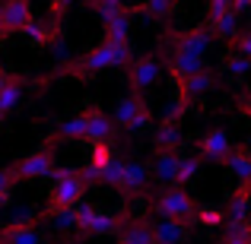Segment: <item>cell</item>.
<instances>
[{"instance_id": "23", "label": "cell", "mask_w": 251, "mask_h": 244, "mask_svg": "<svg viewBox=\"0 0 251 244\" xmlns=\"http://www.w3.org/2000/svg\"><path fill=\"white\" fill-rule=\"evenodd\" d=\"M23 92H25L23 80H13V76H10V83L0 89V114H10V111L23 102Z\"/></svg>"}, {"instance_id": "36", "label": "cell", "mask_w": 251, "mask_h": 244, "mask_svg": "<svg viewBox=\"0 0 251 244\" xmlns=\"http://www.w3.org/2000/svg\"><path fill=\"white\" fill-rule=\"evenodd\" d=\"M6 83H10V73H6V70H3V64H0V89H3Z\"/></svg>"}, {"instance_id": "30", "label": "cell", "mask_w": 251, "mask_h": 244, "mask_svg": "<svg viewBox=\"0 0 251 244\" xmlns=\"http://www.w3.org/2000/svg\"><path fill=\"white\" fill-rule=\"evenodd\" d=\"M23 35L29 38L32 44H42V42H48V38H51V32H48V29H42V25H38L35 19H32V22H29V25L23 29Z\"/></svg>"}, {"instance_id": "9", "label": "cell", "mask_w": 251, "mask_h": 244, "mask_svg": "<svg viewBox=\"0 0 251 244\" xmlns=\"http://www.w3.org/2000/svg\"><path fill=\"white\" fill-rule=\"evenodd\" d=\"M201 70H207V67H203V57H201V54H188V51H169V73H172V80H175V83L188 80V76L201 73Z\"/></svg>"}, {"instance_id": "38", "label": "cell", "mask_w": 251, "mask_h": 244, "mask_svg": "<svg viewBox=\"0 0 251 244\" xmlns=\"http://www.w3.org/2000/svg\"><path fill=\"white\" fill-rule=\"evenodd\" d=\"M242 149H245V153L251 155V133H248V140H245V146H242Z\"/></svg>"}, {"instance_id": "43", "label": "cell", "mask_w": 251, "mask_h": 244, "mask_svg": "<svg viewBox=\"0 0 251 244\" xmlns=\"http://www.w3.org/2000/svg\"><path fill=\"white\" fill-rule=\"evenodd\" d=\"M248 13H251V10H248Z\"/></svg>"}, {"instance_id": "31", "label": "cell", "mask_w": 251, "mask_h": 244, "mask_svg": "<svg viewBox=\"0 0 251 244\" xmlns=\"http://www.w3.org/2000/svg\"><path fill=\"white\" fill-rule=\"evenodd\" d=\"M115 155H111V146L108 143H92V165H99V168H105Z\"/></svg>"}, {"instance_id": "17", "label": "cell", "mask_w": 251, "mask_h": 244, "mask_svg": "<svg viewBox=\"0 0 251 244\" xmlns=\"http://www.w3.org/2000/svg\"><path fill=\"white\" fill-rule=\"evenodd\" d=\"M210 29H213V35L223 38V42H235V38L242 35V32H239V13H235V10H226L223 16L210 19Z\"/></svg>"}, {"instance_id": "25", "label": "cell", "mask_w": 251, "mask_h": 244, "mask_svg": "<svg viewBox=\"0 0 251 244\" xmlns=\"http://www.w3.org/2000/svg\"><path fill=\"white\" fill-rule=\"evenodd\" d=\"M89 6H92V13H96V19L102 25L124 13V0H89Z\"/></svg>"}, {"instance_id": "34", "label": "cell", "mask_w": 251, "mask_h": 244, "mask_svg": "<svg viewBox=\"0 0 251 244\" xmlns=\"http://www.w3.org/2000/svg\"><path fill=\"white\" fill-rule=\"evenodd\" d=\"M232 10H235V13H248V10H251V0H235Z\"/></svg>"}, {"instance_id": "12", "label": "cell", "mask_w": 251, "mask_h": 244, "mask_svg": "<svg viewBox=\"0 0 251 244\" xmlns=\"http://www.w3.org/2000/svg\"><path fill=\"white\" fill-rule=\"evenodd\" d=\"M216 73H210V70H201V73H194V76H188V80H181L178 83V89H181V95L188 98V102H194V98H203V95H210V92L216 89Z\"/></svg>"}, {"instance_id": "28", "label": "cell", "mask_w": 251, "mask_h": 244, "mask_svg": "<svg viewBox=\"0 0 251 244\" xmlns=\"http://www.w3.org/2000/svg\"><path fill=\"white\" fill-rule=\"evenodd\" d=\"M175 6H178V0H147V3H143V10H147L150 16H156V19H166Z\"/></svg>"}, {"instance_id": "33", "label": "cell", "mask_w": 251, "mask_h": 244, "mask_svg": "<svg viewBox=\"0 0 251 244\" xmlns=\"http://www.w3.org/2000/svg\"><path fill=\"white\" fill-rule=\"evenodd\" d=\"M235 51H242L245 57H251V32H245V35L235 38Z\"/></svg>"}, {"instance_id": "41", "label": "cell", "mask_w": 251, "mask_h": 244, "mask_svg": "<svg viewBox=\"0 0 251 244\" xmlns=\"http://www.w3.org/2000/svg\"><path fill=\"white\" fill-rule=\"evenodd\" d=\"M54 244H70V241H54Z\"/></svg>"}, {"instance_id": "13", "label": "cell", "mask_w": 251, "mask_h": 244, "mask_svg": "<svg viewBox=\"0 0 251 244\" xmlns=\"http://www.w3.org/2000/svg\"><path fill=\"white\" fill-rule=\"evenodd\" d=\"M156 244H184L191 235V228L184 225V219H159L153 222Z\"/></svg>"}, {"instance_id": "8", "label": "cell", "mask_w": 251, "mask_h": 244, "mask_svg": "<svg viewBox=\"0 0 251 244\" xmlns=\"http://www.w3.org/2000/svg\"><path fill=\"white\" fill-rule=\"evenodd\" d=\"M232 153H235V146H232V140H229L226 130H210V133L201 140V159H207V162H223L226 165V159Z\"/></svg>"}, {"instance_id": "37", "label": "cell", "mask_w": 251, "mask_h": 244, "mask_svg": "<svg viewBox=\"0 0 251 244\" xmlns=\"http://www.w3.org/2000/svg\"><path fill=\"white\" fill-rule=\"evenodd\" d=\"M6 38V25H3V10H0V42Z\"/></svg>"}, {"instance_id": "11", "label": "cell", "mask_w": 251, "mask_h": 244, "mask_svg": "<svg viewBox=\"0 0 251 244\" xmlns=\"http://www.w3.org/2000/svg\"><path fill=\"white\" fill-rule=\"evenodd\" d=\"M178 165H181L178 149H159V155L153 162V177L159 184H178Z\"/></svg>"}, {"instance_id": "26", "label": "cell", "mask_w": 251, "mask_h": 244, "mask_svg": "<svg viewBox=\"0 0 251 244\" xmlns=\"http://www.w3.org/2000/svg\"><path fill=\"white\" fill-rule=\"evenodd\" d=\"M226 168H229V175L248 181V175H251V155L245 153V149H235V153L226 159Z\"/></svg>"}, {"instance_id": "39", "label": "cell", "mask_w": 251, "mask_h": 244, "mask_svg": "<svg viewBox=\"0 0 251 244\" xmlns=\"http://www.w3.org/2000/svg\"><path fill=\"white\" fill-rule=\"evenodd\" d=\"M70 3H74V0H57V6H61V10H64V6H70Z\"/></svg>"}, {"instance_id": "24", "label": "cell", "mask_w": 251, "mask_h": 244, "mask_svg": "<svg viewBox=\"0 0 251 244\" xmlns=\"http://www.w3.org/2000/svg\"><path fill=\"white\" fill-rule=\"evenodd\" d=\"M156 146L159 149H178L181 146V127H178V121H166L159 130H156Z\"/></svg>"}, {"instance_id": "7", "label": "cell", "mask_w": 251, "mask_h": 244, "mask_svg": "<svg viewBox=\"0 0 251 244\" xmlns=\"http://www.w3.org/2000/svg\"><path fill=\"white\" fill-rule=\"evenodd\" d=\"M13 171H16L19 181H38V177H48L54 175V155L51 153H32L25 155V159H19L16 165H13Z\"/></svg>"}, {"instance_id": "15", "label": "cell", "mask_w": 251, "mask_h": 244, "mask_svg": "<svg viewBox=\"0 0 251 244\" xmlns=\"http://www.w3.org/2000/svg\"><path fill=\"white\" fill-rule=\"evenodd\" d=\"M147 184H150V168L147 165L143 162H124V181H121L124 194H140Z\"/></svg>"}, {"instance_id": "40", "label": "cell", "mask_w": 251, "mask_h": 244, "mask_svg": "<svg viewBox=\"0 0 251 244\" xmlns=\"http://www.w3.org/2000/svg\"><path fill=\"white\" fill-rule=\"evenodd\" d=\"M3 209H6V203H3V200H0V222H3Z\"/></svg>"}, {"instance_id": "6", "label": "cell", "mask_w": 251, "mask_h": 244, "mask_svg": "<svg viewBox=\"0 0 251 244\" xmlns=\"http://www.w3.org/2000/svg\"><path fill=\"white\" fill-rule=\"evenodd\" d=\"M213 29L210 25H197V29H188V32H178L172 38V51H188V54H207L210 44H213Z\"/></svg>"}, {"instance_id": "21", "label": "cell", "mask_w": 251, "mask_h": 244, "mask_svg": "<svg viewBox=\"0 0 251 244\" xmlns=\"http://www.w3.org/2000/svg\"><path fill=\"white\" fill-rule=\"evenodd\" d=\"M3 244H45V235L38 232V225L3 228Z\"/></svg>"}, {"instance_id": "18", "label": "cell", "mask_w": 251, "mask_h": 244, "mask_svg": "<svg viewBox=\"0 0 251 244\" xmlns=\"http://www.w3.org/2000/svg\"><path fill=\"white\" fill-rule=\"evenodd\" d=\"M248 216H251V187L245 184V187H242L239 194L229 200L226 219H232V222H248Z\"/></svg>"}, {"instance_id": "32", "label": "cell", "mask_w": 251, "mask_h": 244, "mask_svg": "<svg viewBox=\"0 0 251 244\" xmlns=\"http://www.w3.org/2000/svg\"><path fill=\"white\" fill-rule=\"evenodd\" d=\"M197 219H201L203 225H220V222H226V216L213 213V209H203V213H197Z\"/></svg>"}, {"instance_id": "35", "label": "cell", "mask_w": 251, "mask_h": 244, "mask_svg": "<svg viewBox=\"0 0 251 244\" xmlns=\"http://www.w3.org/2000/svg\"><path fill=\"white\" fill-rule=\"evenodd\" d=\"M223 244H251V238H223Z\"/></svg>"}, {"instance_id": "2", "label": "cell", "mask_w": 251, "mask_h": 244, "mask_svg": "<svg viewBox=\"0 0 251 244\" xmlns=\"http://www.w3.org/2000/svg\"><path fill=\"white\" fill-rule=\"evenodd\" d=\"M54 184H51L48 190V209H70L76 206V203L86 197V190H89V184L83 181L80 171H57L54 168Z\"/></svg>"}, {"instance_id": "19", "label": "cell", "mask_w": 251, "mask_h": 244, "mask_svg": "<svg viewBox=\"0 0 251 244\" xmlns=\"http://www.w3.org/2000/svg\"><path fill=\"white\" fill-rule=\"evenodd\" d=\"M57 136H61V140H89V117L86 114L67 117V121L57 127Z\"/></svg>"}, {"instance_id": "3", "label": "cell", "mask_w": 251, "mask_h": 244, "mask_svg": "<svg viewBox=\"0 0 251 244\" xmlns=\"http://www.w3.org/2000/svg\"><path fill=\"white\" fill-rule=\"evenodd\" d=\"M194 213H197L194 197L178 184L169 187L166 194H159V200L150 206V216H159V219H191Z\"/></svg>"}, {"instance_id": "5", "label": "cell", "mask_w": 251, "mask_h": 244, "mask_svg": "<svg viewBox=\"0 0 251 244\" xmlns=\"http://www.w3.org/2000/svg\"><path fill=\"white\" fill-rule=\"evenodd\" d=\"M111 117H115V124L124 127L127 133H140V130H147V124H150V111H147V105H143L140 95L118 98L115 114H111Z\"/></svg>"}, {"instance_id": "27", "label": "cell", "mask_w": 251, "mask_h": 244, "mask_svg": "<svg viewBox=\"0 0 251 244\" xmlns=\"http://www.w3.org/2000/svg\"><path fill=\"white\" fill-rule=\"evenodd\" d=\"M201 165H203L201 155H181V165H178V187H181V184H188L191 177L201 171Z\"/></svg>"}, {"instance_id": "16", "label": "cell", "mask_w": 251, "mask_h": 244, "mask_svg": "<svg viewBox=\"0 0 251 244\" xmlns=\"http://www.w3.org/2000/svg\"><path fill=\"white\" fill-rule=\"evenodd\" d=\"M89 140L92 143H108L111 136H115V130H118V124H115V117L111 114H102V111H89Z\"/></svg>"}, {"instance_id": "10", "label": "cell", "mask_w": 251, "mask_h": 244, "mask_svg": "<svg viewBox=\"0 0 251 244\" xmlns=\"http://www.w3.org/2000/svg\"><path fill=\"white\" fill-rule=\"evenodd\" d=\"M0 10H3L6 35H10V32H23L25 25L32 22V0H6Z\"/></svg>"}, {"instance_id": "29", "label": "cell", "mask_w": 251, "mask_h": 244, "mask_svg": "<svg viewBox=\"0 0 251 244\" xmlns=\"http://www.w3.org/2000/svg\"><path fill=\"white\" fill-rule=\"evenodd\" d=\"M19 177H16V171L13 168H0V200H10V194H13V184H16Z\"/></svg>"}, {"instance_id": "20", "label": "cell", "mask_w": 251, "mask_h": 244, "mask_svg": "<svg viewBox=\"0 0 251 244\" xmlns=\"http://www.w3.org/2000/svg\"><path fill=\"white\" fill-rule=\"evenodd\" d=\"M223 73L229 76V80H242V76H248L251 73V57H245L242 51H229L226 54V61H223Z\"/></svg>"}, {"instance_id": "42", "label": "cell", "mask_w": 251, "mask_h": 244, "mask_svg": "<svg viewBox=\"0 0 251 244\" xmlns=\"http://www.w3.org/2000/svg\"><path fill=\"white\" fill-rule=\"evenodd\" d=\"M245 108H248V105H245ZM248 111H251V108H248Z\"/></svg>"}, {"instance_id": "4", "label": "cell", "mask_w": 251, "mask_h": 244, "mask_svg": "<svg viewBox=\"0 0 251 244\" xmlns=\"http://www.w3.org/2000/svg\"><path fill=\"white\" fill-rule=\"evenodd\" d=\"M159 76H162V61L153 57V54L137 57V61L127 64V83H130V89H134V95H140V98L159 83Z\"/></svg>"}, {"instance_id": "14", "label": "cell", "mask_w": 251, "mask_h": 244, "mask_svg": "<svg viewBox=\"0 0 251 244\" xmlns=\"http://www.w3.org/2000/svg\"><path fill=\"white\" fill-rule=\"evenodd\" d=\"M118 244H156V235H153V222H137V219H127L118 232Z\"/></svg>"}, {"instance_id": "22", "label": "cell", "mask_w": 251, "mask_h": 244, "mask_svg": "<svg viewBox=\"0 0 251 244\" xmlns=\"http://www.w3.org/2000/svg\"><path fill=\"white\" fill-rule=\"evenodd\" d=\"M130 29H134V19H130V10H124L121 16H115L111 22H105V38H111V42H127Z\"/></svg>"}, {"instance_id": "1", "label": "cell", "mask_w": 251, "mask_h": 244, "mask_svg": "<svg viewBox=\"0 0 251 244\" xmlns=\"http://www.w3.org/2000/svg\"><path fill=\"white\" fill-rule=\"evenodd\" d=\"M130 61H134L130 42H111V38H105L102 44L86 51L83 61L70 64V73H80V80H89V73H99V70H108V67H127Z\"/></svg>"}]
</instances>
